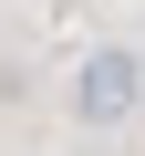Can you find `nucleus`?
I'll return each instance as SVG.
<instances>
[{
  "mask_svg": "<svg viewBox=\"0 0 145 156\" xmlns=\"http://www.w3.org/2000/svg\"><path fill=\"white\" fill-rule=\"evenodd\" d=\"M135 104H145V52H135V42L83 52V73H72V115H83V125H135Z\"/></svg>",
  "mask_w": 145,
  "mask_h": 156,
  "instance_id": "1",
  "label": "nucleus"
}]
</instances>
